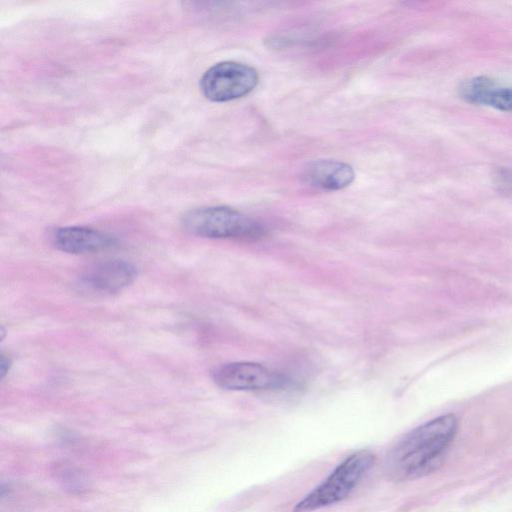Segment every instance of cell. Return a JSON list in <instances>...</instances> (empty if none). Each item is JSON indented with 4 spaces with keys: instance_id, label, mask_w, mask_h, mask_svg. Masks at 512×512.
Returning <instances> with one entry per match:
<instances>
[{
    "instance_id": "cell-1",
    "label": "cell",
    "mask_w": 512,
    "mask_h": 512,
    "mask_svg": "<svg viewBox=\"0 0 512 512\" xmlns=\"http://www.w3.org/2000/svg\"><path fill=\"white\" fill-rule=\"evenodd\" d=\"M457 427V418L453 414H446L408 432L386 456L384 472L387 478L403 482L433 472L441 464Z\"/></svg>"
},
{
    "instance_id": "cell-2",
    "label": "cell",
    "mask_w": 512,
    "mask_h": 512,
    "mask_svg": "<svg viewBox=\"0 0 512 512\" xmlns=\"http://www.w3.org/2000/svg\"><path fill=\"white\" fill-rule=\"evenodd\" d=\"M375 461L366 449L357 450L341 461L334 470L293 508V512H314L346 499L361 482Z\"/></svg>"
},
{
    "instance_id": "cell-3",
    "label": "cell",
    "mask_w": 512,
    "mask_h": 512,
    "mask_svg": "<svg viewBox=\"0 0 512 512\" xmlns=\"http://www.w3.org/2000/svg\"><path fill=\"white\" fill-rule=\"evenodd\" d=\"M184 229L190 234L216 239H260L264 227L254 219L227 206L195 208L182 218Z\"/></svg>"
},
{
    "instance_id": "cell-4",
    "label": "cell",
    "mask_w": 512,
    "mask_h": 512,
    "mask_svg": "<svg viewBox=\"0 0 512 512\" xmlns=\"http://www.w3.org/2000/svg\"><path fill=\"white\" fill-rule=\"evenodd\" d=\"M257 71L246 64L223 61L211 66L200 79L203 95L214 102H226L249 94L258 83Z\"/></svg>"
},
{
    "instance_id": "cell-5",
    "label": "cell",
    "mask_w": 512,
    "mask_h": 512,
    "mask_svg": "<svg viewBox=\"0 0 512 512\" xmlns=\"http://www.w3.org/2000/svg\"><path fill=\"white\" fill-rule=\"evenodd\" d=\"M215 383L226 390L256 391L278 388L283 378L253 362H233L220 366L213 374Z\"/></svg>"
},
{
    "instance_id": "cell-6",
    "label": "cell",
    "mask_w": 512,
    "mask_h": 512,
    "mask_svg": "<svg viewBox=\"0 0 512 512\" xmlns=\"http://www.w3.org/2000/svg\"><path fill=\"white\" fill-rule=\"evenodd\" d=\"M136 277L135 267L124 260H108L86 272L83 283L99 293H114L127 287Z\"/></svg>"
},
{
    "instance_id": "cell-7",
    "label": "cell",
    "mask_w": 512,
    "mask_h": 512,
    "mask_svg": "<svg viewBox=\"0 0 512 512\" xmlns=\"http://www.w3.org/2000/svg\"><path fill=\"white\" fill-rule=\"evenodd\" d=\"M352 167L336 160H315L308 163L301 172V178L307 185L322 190H339L354 180Z\"/></svg>"
},
{
    "instance_id": "cell-8",
    "label": "cell",
    "mask_w": 512,
    "mask_h": 512,
    "mask_svg": "<svg viewBox=\"0 0 512 512\" xmlns=\"http://www.w3.org/2000/svg\"><path fill=\"white\" fill-rule=\"evenodd\" d=\"M55 246L67 253L83 254L99 251L112 246L115 242L110 235L90 227H62L54 233Z\"/></svg>"
},
{
    "instance_id": "cell-9",
    "label": "cell",
    "mask_w": 512,
    "mask_h": 512,
    "mask_svg": "<svg viewBox=\"0 0 512 512\" xmlns=\"http://www.w3.org/2000/svg\"><path fill=\"white\" fill-rule=\"evenodd\" d=\"M461 98L469 103L486 105L501 111H512V88L499 87L486 76L463 81L459 88Z\"/></svg>"
},
{
    "instance_id": "cell-10",
    "label": "cell",
    "mask_w": 512,
    "mask_h": 512,
    "mask_svg": "<svg viewBox=\"0 0 512 512\" xmlns=\"http://www.w3.org/2000/svg\"><path fill=\"white\" fill-rule=\"evenodd\" d=\"M10 365H11L10 358L2 353L1 354V359H0V374H1V378H4V376L7 374L8 370L10 368Z\"/></svg>"
}]
</instances>
